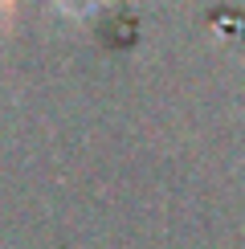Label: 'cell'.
<instances>
[{
  "instance_id": "obj_1",
  "label": "cell",
  "mask_w": 245,
  "mask_h": 249,
  "mask_svg": "<svg viewBox=\"0 0 245 249\" xmlns=\"http://www.w3.org/2000/svg\"><path fill=\"white\" fill-rule=\"evenodd\" d=\"M0 13H8V17H13V13H17V0H0Z\"/></svg>"
}]
</instances>
